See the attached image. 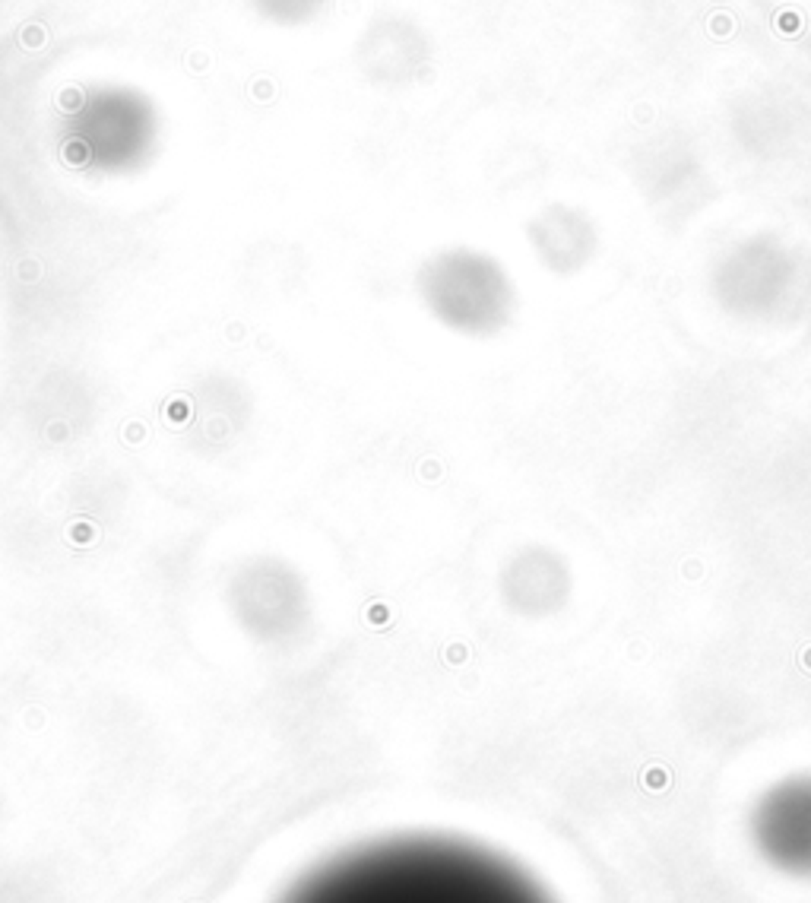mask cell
<instances>
[{
    "label": "cell",
    "instance_id": "1",
    "mask_svg": "<svg viewBox=\"0 0 811 903\" xmlns=\"http://www.w3.org/2000/svg\"><path fill=\"white\" fill-rule=\"evenodd\" d=\"M282 903H552L491 850L444 837H399L343 852Z\"/></svg>",
    "mask_w": 811,
    "mask_h": 903
},
{
    "label": "cell",
    "instance_id": "2",
    "mask_svg": "<svg viewBox=\"0 0 811 903\" xmlns=\"http://www.w3.org/2000/svg\"><path fill=\"white\" fill-rule=\"evenodd\" d=\"M64 143L70 156L89 168L127 172L152 152L156 111L136 89L92 86L67 111Z\"/></svg>",
    "mask_w": 811,
    "mask_h": 903
},
{
    "label": "cell",
    "instance_id": "3",
    "mask_svg": "<svg viewBox=\"0 0 811 903\" xmlns=\"http://www.w3.org/2000/svg\"><path fill=\"white\" fill-rule=\"evenodd\" d=\"M421 295L428 307L466 333H485L504 321L507 289L501 276L475 254H441L421 269Z\"/></svg>",
    "mask_w": 811,
    "mask_h": 903
},
{
    "label": "cell",
    "instance_id": "4",
    "mask_svg": "<svg viewBox=\"0 0 811 903\" xmlns=\"http://www.w3.org/2000/svg\"><path fill=\"white\" fill-rule=\"evenodd\" d=\"M751 837L780 872L811 875V774L774 783L754 805Z\"/></svg>",
    "mask_w": 811,
    "mask_h": 903
},
{
    "label": "cell",
    "instance_id": "5",
    "mask_svg": "<svg viewBox=\"0 0 811 903\" xmlns=\"http://www.w3.org/2000/svg\"><path fill=\"white\" fill-rule=\"evenodd\" d=\"M327 0H254V7L260 16H266L270 23L279 26H301L314 19Z\"/></svg>",
    "mask_w": 811,
    "mask_h": 903
}]
</instances>
